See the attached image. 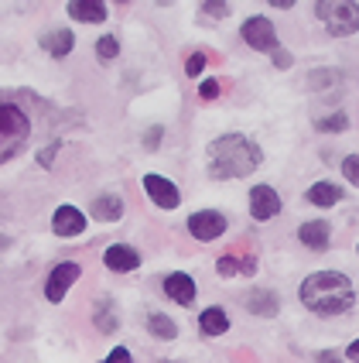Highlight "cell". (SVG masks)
<instances>
[{
    "label": "cell",
    "mask_w": 359,
    "mask_h": 363,
    "mask_svg": "<svg viewBox=\"0 0 359 363\" xmlns=\"http://www.w3.org/2000/svg\"><path fill=\"white\" fill-rule=\"evenodd\" d=\"M301 302L319 315H342L356 305V291L342 271H315L301 284Z\"/></svg>",
    "instance_id": "cell-1"
},
{
    "label": "cell",
    "mask_w": 359,
    "mask_h": 363,
    "mask_svg": "<svg viewBox=\"0 0 359 363\" xmlns=\"http://www.w3.org/2000/svg\"><path fill=\"white\" fill-rule=\"evenodd\" d=\"M209 175L212 179H243L260 164V147L243 134H222L209 144Z\"/></svg>",
    "instance_id": "cell-2"
},
{
    "label": "cell",
    "mask_w": 359,
    "mask_h": 363,
    "mask_svg": "<svg viewBox=\"0 0 359 363\" xmlns=\"http://www.w3.org/2000/svg\"><path fill=\"white\" fill-rule=\"evenodd\" d=\"M28 134H31L28 117L21 113L18 106L0 103V164L11 162L18 155L21 147H24V141H28Z\"/></svg>",
    "instance_id": "cell-3"
},
{
    "label": "cell",
    "mask_w": 359,
    "mask_h": 363,
    "mask_svg": "<svg viewBox=\"0 0 359 363\" xmlns=\"http://www.w3.org/2000/svg\"><path fill=\"white\" fill-rule=\"evenodd\" d=\"M315 14L325 21V28L332 35H353L359 31V7L356 4H336V0H325L315 7Z\"/></svg>",
    "instance_id": "cell-4"
},
{
    "label": "cell",
    "mask_w": 359,
    "mask_h": 363,
    "mask_svg": "<svg viewBox=\"0 0 359 363\" xmlns=\"http://www.w3.org/2000/svg\"><path fill=\"white\" fill-rule=\"evenodd\" d=\"M243 41L257 52H274L278 48V31L267 18H246L243 21Z\"/></svg>",
    "instance_id": "cell-5"
},
{
    "label": "cell",
    "mask_w": 359,
    "mask_h": 363,
    "mask_svg": "<svg viewBox=\"0 0 359 363\" xmlns=\"http://www.w3.org/2000/svg\"><path fill=\"white\" fill-rule=\"evenodd\" d=\"M188 230H192V237L195 240H216L226 233V216L216 213V209H202V213H192L188 216Z\"/></svg>",
    "instance_id": "cell-6"
},
{
    "label": "cell",
    "mask_w": 359,
    "mask_h": 363,
    "mask_svg": "<svg viewBox=\"0 0 359 363\" xmlns=\"http://www.w3.org/2000/svg\"><path fill=\"white\" fill-rule=\"evenodd\" d=\"M76 278H79V264H76V261L59 264V267L48 274V284H45V295H48V302H62V298H65V291L76 284Z\"/></svg>",
    "instance_id": "cell-7"
},
{
    "label": "cell",
    "mask_w": 359,
    "mask_h": 363,
    "mask_svg": "<svg viewBox=\"0 0 359 363\" xmlns=\"http://www.w3.org/2000/svg\"><path fill=\"white\" fill-rule=\"evenodd\" d=\"M278 213H280V196L270 185H257L250 192V216L263 223V220H274Z\"/></svg>",
    "instance_id": "cell-8"
},
{
    "label": "cell",
    "mask_w": 359,
    "mask_h": 363,
    "mask_svg": "<svg viewBox=\"0 0 359 363\" xmlns=\"http://www.w3.org/2000/svg\"><path fill=\"white\" fill-rule=\"evenodd\" d=\"M52 230L59 237H79L82 230H86V216H82L76 206H59L55 216H52Z\"/></svg>",
    "instance_id": "cell-9"
},
{
    "label": "cell",
    "mask_w": 359,
    "mask_h": 363,
    "mask_svg": "<svg viewBox=\"0 0 359 363\" xmlns=\"http://www.w3.org/2000/svg\"><path fill=\"white\" fill-rule=\"evenodd\" d=\"M144 189H147V196L158 202L161 209H175L181 202L178 189H175L168 179H161V175H147V179H144Z\"/></svg>",
    "instance_id": "cell-10"
},
{
    "label": "cell",
    "mask_w": 359,
    "mask_h": 363,
    "mask_svg": "<svg viewBox=\"0 0 359 363\" xmlns=\"http://www.w3.org/2000/svg\"><path fill=\"white\" fill-rule=\"evenodd\" d=\"M246 312H250V315H260V319H274L280 312L278 295L267 291V288H253V291L246 295Z\"/></svg>",
    "instance_id": "cell-11"
},
{
    "label": "cell",
    "mask_w": 359,
    "mask_h": 363,
    "mask_svg": "<svg viewBox=\"0 0 359 363\" xmlns=\"http://www.w3.org/2000/svg\"><path fill=\"white\" fill-rule=\"evenodd\" d=\"M103 261H106L110 271H134L140 264V254L134 247H127V243H113V247L103 254Z\"/></svg>",
    "instance_id": "cell-12"
},
{
    "label": "cell",
    "mask_w": 359,
    "mask_h": 363,
    "mask_svg": "<svg viewBox=\"0 0 359 363\" xmlns=\"http://www.w3.org/2000/svg\"><path fill=\"white\" fill-rule=\"evenodd\" d=\"M164 291H168V298L178 305H192L195 302V284L188 274H168L164 278Z\"/></svg>",
    "instance_id": "cell-13"
},
{
    "label": "cell",
    "mask_w": 359,
    "mask_h": 363,
    "mask_svg": "<svg viewBox=\"0 0 359 363\" xmlns=\"http://www.w3.org/2000/svg\"><path fill=\"white\" fill-rule=\"evenodd\" d=\"M298 240L304 243V247H312V250H325L329 247V223H301L298 230Z\"/></svg>",
    "instance_id": "cell-14"
},
{
    "label": "cell",
    "mask_w": 359,
    "mask_h": 363,
    "mask_svg": "<svg viewBox=\"0 0 359 363\" xmlns=\"http://www.w3.org/2000/svg\"><path fill=\"white\" fill-rule=\"evenodd\" d=\"M93 216H96V220H106V223L120 220V216H123V199L113 196V192L96 196V199H93Z\"/></svg>",
    "instance_id": "cell-15"
},
{
    "label": "cell",
    "mask_w": 359,
    "mask_h": 363,
    "mask_svg": "<svg viewBox=\"0 0 359 363\" xmlns=\"http://www.w3.org/2000/svg\"><path fill=\"white\" fill-rule=\"evenodd\" d=\"M72 45H76L72 31H52V35H45V38H41V48H45L52 59H65V55L72 52Z\"/></svg>",
    "instance_id": "cell-16"
},
{
    "label": "cell",
    "mask_w": 359,
    "mask_h": 363,
    "mask_svg": "<svg viewBox=\"0 0 359 363\" xmlns=\"http://www.w3.org/2000/svg\"><path fill=\"white\" fill-rule=\"evenodd\" d=\"M69 18L100 24V21L106 18V7H103V4H93V0H76V4H69Z\"/></svg>",
    "instance_id": "cell-17"
},
{
    "label": "cell",
    "mask_w": 359,
    "mask_h": 363,
    "mask_svg": "<svg viewBox=\"0 0 359 363\" xmlns=\"http://www.w3.org/2000/svg\"><path fill=\"white\" fill-rule=\"evenodd\" d=\"M199 329L205 336H222L226 329H229V319H226V312L222 308H205L199 315Z\"/></svg>",
    "instance_id": "cell-18"
},
{
    "label": "cell",
    "mask_w": 359,
    "mask_h": 363,
    "mask_svg": "<svg viewBox=\"0 0 359 363\" xmlns=\"http://www.w3.org/2000/svg\"><path fill=\"white\" fill-rule=\"evenodd\" d=\"M339 185H332V182H315L312 189H308V199L315 202V206H336L339 202Z\"/></svg>",
    "instance_id": "cell-19"
},
{
    "label": "cell",
    "mask_w": 359,
    "mask_h": 363,
    "mask_svg": "<svg viewBox=\"0 0 359 363\" xmlns=\"http://www.w3.org/2000/svg\"><path fill=\"white\" fill-rule=\"evenodd\" d=\"M147 329H151L158 340H175V336H178V325L171 323L168 315H161V312H154V315L147 319Z\"/></svg>",
    "instance_id": "cell-20"
},
{
    "label": "cell",
    "mask_w": 359,
    "mask_h": 363,
    "mask_svg": "<svg viewBox=\"0 0 359 363\" xmlns=\"http://www.w3.org/2000/svg\"><path fill=\"white\" fill-rule=\"evenodd\" d=\"M96 329L100 333H117V315H113V302L110 298H103L96 305Z\"/></svg>",
    "instance_id": "cell-21"
},
{
    "label": "cell",
    "mask_w": 359,
    "mask_h": 363,
    "mask_svg": "<svg viewBox=\"0 0 359 363\" xmlns=\"http://www.w3.org/2000/svg\"><path fill=\"white\" fill-rule=\"evenodd\" d=\"M220 274L222 278H233L237 271H246V274H253V257H243V261H237V257H220Z\"/></svg>",
    "instance_id": "cell-22"
},
{
    "label": "cell",
    "mask_w": 359,
    "mask_h": 363,
    "mask_svg": "<svg viewBox=\"0 0 359 363\" xmlns=\"http://www.w3.org/2000/svg\"><path fill=\"white\" fill-rule=\"evenodd\" d=\"M342 76L336 72V69H315L312 76H308V86L312 89H329V86H339Z\"/></svg>",
    "instance_id": "cell-23"
},
{
    "label": "cell",
    "mask_w": 359,
    "mask_h": 363,
    "mask_svg": "<svg viewBox=\"0 0 359 363\" xmlns=\"http://www.w3.org/2000/svg\"><path fill=\"white\" fill-rule=\"evenodd\" d=\"M346 127H349V117H346V113H332V117L315 121V130H321V134H336V130H346Z\"/></svg>",
    "instance_id": "cell-24"
},
{
    "label": "cell",
    "mask_w": 359,
    "mask_h": 363,
    "mask_svg": "<svg viewBox=\"0 0 359 363\" xmlns=\"http://www.w3.org/2000/svg\"><path fill=\"white\" fill-rule=\"evenodd\" d=\"M117 52H120L117 38H110V35H106V38L96 41V55H100L103 62H113V59H117Z\"/></svg>",
    "instance_id": "cell-25"
},
{
    "label": "cell",
    "mask_w": 359,
    "mask_h": 363,
    "mask_svg": "<svg viewBox=\"0 0 359 363\" xmlns=\"http://www.w3.org/2000/svg\"><path fill=\"white\" fill-rule=\"evenodd\" d=\"M342 175L353 182V185H359V155H349V158H342Z\"/></svg>",
    "instance_id": "cell-26"
},
{
    "label": "cell",
    "mask_w": 359,
    "mask_h": 363,
    "mask_svg": "<svg viewBox=\"0 0 359 363\" xmlns=\"http://www.w3.org/2000/svg\"><path fill=\"white\" fill-rule=\"evenodd\" d=\"M202 69H205V55H202V52H192L188 62H185V72L195 79V76H202Z\"/></svg>",
    "instance_id": "cell-27"
},
{
    "label": "cell",
    "mask_w": 359,
    "mask_h": 363,
    "mask_svg": "<svg viewBox=\"0 0 359 363\" xmlns=\"http://www.w3.org/2000/svg\"><path fill=\"white\" fill-rule=\"evenodd\" d=\"M199 96H202V100H216V96H220V82H216V79H205L199 86Z\"/></svg>",
    "instance_id": "cell-28"
},
{
    "label": "cell",
    "mask_w": 359,
    "mask_h": 363,
    "mask_svg": "<svg viewBox=\"0 0 359 363\" xmlns=\"http://www.w3.org/2000/svg\"><path fill=\"white\" fill-rule=\"evenodd\" d=\"M161 134H164L161 127H151V130L144 134V147H147V151H158V144H161Z\"/></svg>",
    "instance_id": "cell-29"
},
{
    "label": "cell",
    "mask_w": 359,
    "mask_h": 363,
    "mask_svg": "<svg viewBox=\"0 0 359 363\" xmlns=\"http://www.w3.org/2000/svg\"><path fill=\"white\" fill-rule=\"evenodd\" d=\"M205 14H212V18H226V14H229V7H226L222 0H212V4H205Z\"/></svg>",
    "instance_id": "cell-30"
},
{
    "label": "cell",
    "mask_w": 359,
    "mask_h": 363,
    "mask_svg": "<svg viewBox=\"0 0 359 363\" xmlns=\"http://www.w3.org/2000/svg\"><path fill=\"white\" fill-rule=\"evenodd\" d=\"M291 52H284V48H274V65H278V69H291Z\"/></svg>",
    "instance_id": "cell-31"
},
{
    "label": "cell",
    "mask_w": 359,
    "mask_h": 363,
    "mask_svg": "<svg viewBox=\"0 0 359 363\" xmlns=\"http://www.w3.org/2000/svg\"><path fill=\"white\" fill-rule=\"evenodd\" d=\"M59 147H62L59 141H52V144H48V147H45V151H41V155H38V162L45 164V168H48V164H52V158H55V151H59Z\"/></svg>",
    "instance_id": "cell-32"
},
{
    "label": "cell",
    "mask_w": 359,
    "mask_h": 363,
    "mask_svg": "<svg viewBox=\"0 0 359 363\" xmlns=\"http://www.w3.org/2000/svg\"><path fill=\"white\" fill-rule=\"evenodd\" d=\"M103 363H134V360H130V353H127L123 346H117V350H113V353H110Z\"/></svg>",
    "instance_id": "cell-33"
},
{
    "label": "cell",
    "mask_w": 359,
    "mask_h": 363,
    "mask_svg": "<svg viewBox=\"0 0 359 363\" xmlns=\"http://www.w3.org/2000/svg\"><path fill=\"white\" fill-rule=\"evenodd\" d=\"M315 363H342V357L336 353V350H325V353H319V360Z\"/></svg>",
    "instance_id": "cell-34"
},
{
    "label": "cell",
    "mask_w": 359,
    "mask_h": 363,
    "mask_svg": "<svg viewBox=\"0 0 359 363\" xmlns=\"http://www.w3.org/2000/svg\"><path fill=\"white\" fill-rule=\"evenodd\" d=\"M346 357H349V360H359V340H356V343H349V350H346Z\"/></svg>",
    "instance_id": "cell-35"
}]
</instances>
